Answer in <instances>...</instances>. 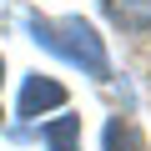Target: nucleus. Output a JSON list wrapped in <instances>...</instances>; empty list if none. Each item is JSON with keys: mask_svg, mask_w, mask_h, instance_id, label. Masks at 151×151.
I'll list each match as a JSON object with an SVG mask.
<instances>
[{"mask_svg": "<svg viewBox=\"0 0 151 151\" xmlns=\"http://www.w3.org/2000/svg\"><path fill=\"white\" fill-rule=\"evenodd\" d=\"M55 106H65V86L60 81H45V76H30L15 111H20V121H35L40 111H55Z\"/></svg>", "mask_w": 151, "mask_h": 151, "instance_id": "obj_2", "label": "nucleus"}, {"mask_svg": "<svg viewBox=\"0 0 151 151\" xmlns=\"http://www.w3.org/2000/svg\"><path fill=\"white\" fill-rule=\"evenodd\" d=\"M121 30H151V0H101Z\"/></svg>", "mask_w": 151, "mask_h": 151, "instance_id": "obj_3", "label": "nucleus"}, {"mask_svg": "<svg viewBox=\"0 0 151 151\" xmlns=\"http://www.w3.org/2000/svg\"><path fill=\"white\" fill-rule=\"evenodd\" d=\"M106 151H136V131H131V121L111 116V126H106Z\"/></svg>", "mask_w": 151, "mask_h": 151, "instance_id": "obj_5", "label": "nucleus"}, {"mask_svg": "<svg viewBox=\"0 0 151 151\" xmlns=\"http://www.w3.org/2000/svg\"><path fill=\"white\" fill-rule=\"evenodd\" d=\"M0 76H5V65H0Z\"/></svg>", "mask_w": 151, "mask_h": 151, "instance_id": "obj_6", "label": "nucleus"}, {"mask_svg": "<svg viewBox=\"0 0 151 151\" xmlns=\"http://www.w3.org/2000/svg\"><path fill=\"white\" fill-rule=\"evenodd\" d=\"M30 35H35L45 50H55L60 60L81 65L86 76H96V81H111V55H106L101 35L91 30V20H81V15H65V20H40V15H30Z\"/></svg>", "mask_w": 151, "mask_h": 151, "instance_id": "obj_1", "label": "nucleus"}, {"mask_svg": "<svg viewBox=\"0 0 151 151\" xmlns=\"http://www.w3.org/2000/svg\"><path fill=\"white\" fill-rule=\"evenodd\" d=\"M40 136H45L50 151H81V116H60V121H50Z\"/></svg>", "mask_w": 151, "mask_h": 151, "instance_id": "obj_4", "label": "nucleus"}]
</instances>
